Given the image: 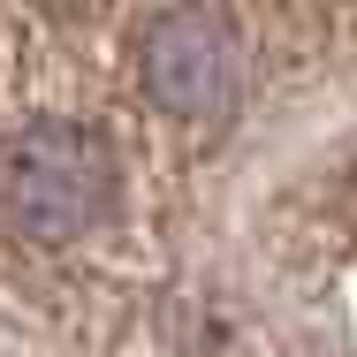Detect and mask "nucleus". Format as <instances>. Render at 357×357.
I'll return each instance as SVG.
<instances>
[{
	"instance_id": "f257e3e1",
	"label": "nucleus",
	"mask_w": 357,
	"mask_h": 357,
	"mask_svg": "<svg viewBox=\"0 0 357 357\" xmlns=\"http://www.w3.org/2000/svg\"><path fill=\"white\" fill-rule=\"evenodd\" d=\"M114 206V152L84 122H23L0 152V213L23 243H84Z\"/></svg>"
},
{
	"instance_id": "f03ea898",
	"label": "nucleus",
	"mask_w": 357,
	"mask_h": 357,
	"mask_svg": "<svg viewBox=\"0 0 357 357\" xmlns=\"http://www.w3.org/2000/svg\"><path fill=\"white\" fill-rule=\"evenodd\" d=\"M137 84L183 130L228 122V107H236V38H228V23L198 0L160 8L137 31Z\"/></svg>"
},
{
	"instance_id": "7ed1b4c3",
	"label": "nucleus",
	"mask_w": 357,
	"mask_h": 357,
	"mask_svg": "<svg viewBox=\"0 0 357 357\" xmlns=\"http://www.w3.org/2000/svg\"><path fill=\"white\" fill-rule=\"evenodd\" d=\"M31 8H46V15H76V8H91V0H31Z\"/></svg>"
}]
</instances>
